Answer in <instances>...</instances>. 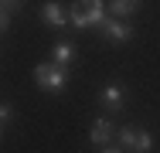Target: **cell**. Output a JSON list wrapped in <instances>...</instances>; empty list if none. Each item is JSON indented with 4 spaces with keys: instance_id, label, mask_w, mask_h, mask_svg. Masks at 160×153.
Listing matches in <instances>:
<instances>
[{
    "instance_id": "7a4b0ae2",
    "label": "cell",
    "mask_w": 160,
    "mask_h": 153,
    "mask_svg": "<svg viewBox=\"0 0 160 153\" xmlns=\"http://www.w3.org/2000/svg\"><path fill=\"white\" fill-rule=\"evenodd\" d=\"M34 82H38L41 92H62L68 85V72H65L62 65H55V61H41L34 68Z\"/></svg>"
},
{
    "instance_id": "8fae6325",
    "label": "cell",
    "mask_w": 160,
    "mask_h": 153,
    "mask_svg": "<svg viewBox=\"0 0 160 153\" xmlns=\"http://www.w3.org/2000/svg\"><path fill=\"white\" fill-rule=\"evenodd\" d=\"M10 27V14H7V10H0V31H7Z\"/></svg>"
},
{
    "instance_id": "9c48e42d",
    "label": "cell",
    "mask_w": 160,
    "mask_h": 153,
    "mask_svg": "<svg viewBox=\"0 0 160 153\" xmlns=\"http://www.w3.org/2000/svg\"><path fill=\"white\" fill-rule=\"evenodd\" d=\"M109 10H112L116 17H126L133 10H140V0H109Z\"/></svg>"
},
{
    "instance_id": "5b68a950",
    "label": "cell",
    "mask_w": 160,
    "mask_h": 153,
    "mask_svg": "<svg viewBox=\"0 0 160 153\" xmlns=\"http://www.w3.org/2000/svg\"><path fill=\"white\" fill-rule=\"evenodd\" d=\"M41 21H44L48 27H65V24H68V14H65L58 3H44V7H41Z\"/></svg>"
},
{
    "instance_id": "8992f818",
    "label": "cell",
    "mask_w": 160,
    "mask_h": 153,
    "mask_svg": "<svg viewBox=\"0 0 160 153\" xmlns=\"http://www.w3.org/2000/svg\"><path fill=\"white\" fill-rule=\"evenodd\" d=\"M89 140H92L96 146H106V143L112 140V122H109V119H96L92 129H89Z\"/></svg>"
},
{
    "instance_id": "277c9868",
    "label": "cell",
    "mask_w": 160,
    "mask_h": 153,
    "mask_svg": "<svg viewBox=\"0 0 160 153\" xmlns=\"http://www.w3.org/2000/svg\"><path fill=\"white\" fill-rule=\"evenodd\" d=\"M99 27H102V34H106V41H112V44H126L129 37H133V27L123 24V21H116V17H106Z\"/></svg>"
},
{
    "instance_id": "3957f363",
    "label": "cell",
    "mask_w": 160,
    "mask_h": 153,
    "mask_svg": "<svg viewBox=\"0 0 160 153\" xmlns=\"http://www.w3.org/2000/svg\"><path fill=\"white\" fill-rule=\"evenodd\" d=\"M119 143H123V150H129V153H150L153 150V136H150L143 126H123V129H119Z\"/></svg>"
},
{
    "instance_id": "6da1fadb",
    "label": "cell",
    "mask_w": 160,
    "mask_h": 153,
    "mask_svg": "<svg viewBox=\"0 0 160 153\" xmlns=\"http://www.w3.org/2000/svg\"><path fill=\"white\" fill-rule=\"evenodd\" d=\"M68 21L78 31L85 27H99L106 21V0H75L72 10H68Z\"/></svg>"
},
{
    "instance_id": "ba28073f",
    "label": "cell",
    "mask_w": 160,
    "mask_h": 153,
    "mask_svg": "<svg viewBox=\"0 0 160 153\" xmlns=\"http://www.w3.org/2000/svg\"><path fill=\"white\" fill-rule=\"evenodd\" d=\"M99 99H102V106H112L116 109V106H123V89L119 85H106V89L99 92Z\"/></svg>"
},
{
    "instance_id": "4fadbf2b",
    "label": "cell",
    "mask_w": 160,
    "mask_h": 153,
    "mask_svg": "<svg viewBox=\"0 0 160 153\" xmlns=\"http://www.w3.org/2000/svg\"><path fill=\"white\" fill-rule=\"evenodd\" d=\"M0 140H3V126H0Z\"/></svg>"
},
{
    "instance_id": "7c38bea8",
    "label": "cell",
    "mask_w": 160,
    "mask_h": 153,
    "mask_svg": "<svg viewBox=\"0 0 160 153\" xmlns=\"http://www.w3.org/2000/svg\"><path fill=\"white\" fill-rule=\"evenodd\" d=\"M99 153H123V150H119V146H109V143H106V146H99Z\"/></svg>"
},
{
    "instance_id": "30bf717a",
    "label": "cell",
    "mask_w": 160,
    "mask_h": 153,
    "mask_svg": "<svg viewBox=\"0 0 160 153\" xmlns=\"http://www.w3.org/2000/svg\"><path fill=\"white\" fill-rule=\"evenodd\" d=\"M14 116V106H7V102H0V122H7Z\"/></svg>"
},
{
    "instance_id": "52a82bcc",
    "label": "cell",
    "mask_w": 160,
    "mask_h": 153,
    "mask_svg": "<svg viewBox=\"0 0 160 153\" xmlns=\"http://www.w3.org/2000/svg\"><path fill=\"white\" fill-rule=\"evenodd\" d=\"M51 61H55V65H72V61H75V48H72V44H68V41H58V44H55V48H51Z\"/></svg>"
}]
</instances>
